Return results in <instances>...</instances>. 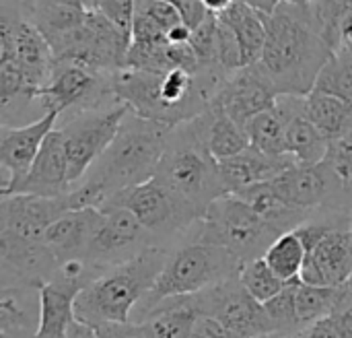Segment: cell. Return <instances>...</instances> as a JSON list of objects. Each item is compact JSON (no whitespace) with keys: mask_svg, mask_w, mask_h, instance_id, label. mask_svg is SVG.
<instances>
[{"mask_svg":"<svg viewBox=\"0 0 352 338\" xmlns=\"http://www.w3.org/2000/svg\"><path fill=\"white\" fill-rule=\"evenodd\" d=\"M25 2V6H27V14H29V10L33 8V4H35V0H23Z\"/></svg>","mask_w":352,"mask_h":338,"instance_id":"50","label":"cell"},{"mask_svg":"<svg viewBox=\"0 0 352 338\" xmlns=\"http://www.w3.org/2000/svg\"><path fill=\"white\" fill-rule=\"evenodd\" d=\"M105 204L124 207L134 213L142 227L153 235L157 246H161L159 242L175 240L177 235L188 233L200 221L198 213L192 207L179 200L155 178L146 184L134 186L111 196Z\"/></svg>","mask_w":352,"mask_h":338,"instance_id":"10","label":"cell"},{"mask_svg":"<svg viewBox=\"0 0 352 338\" xmlns=\"http://www.w3.org/2000/svg\"><path fill=\"white\" fill-rule=\"evenodd\" d=\"M314 89L352 105V54L346 47L336 52L334 58L322 68Z\"/></svg>","mask_w":352,"mask_h":338,"instance_id":"36","label":"cell"},{"mask_svg":"<svg viewBox=\"0 0 352 338\" xmlns=\"http://www.w3.org/2000/svg\"><path fill=\"white\" fill-rule=\"evenodd\" d=\"M239 281L245 287V291L260 304H268L270 299H274L278 293H283V289L289 285L285 283L262 258H254L248 262H241L239 268Z\"/></svg>","mask_w":352,"mask_h":338,"instance_id":"35","label":"cell"},{"mask_svg":"<svg viewBox=\"0 0 352 338\" xmlns=\"http://www.w3.org/2000/svg\"><path fill=\"white\" fill-rule=\"evenodd\" d=\"M200 316L202 308L196 293L161 302L138 324H142L153 338H192Z\"/></svg>","mask_w":352,"mask_h":338,"instance_id":"25","label":"cell"},{"mask_svg":"<svg viewBox=\"0 0 352 338\" xmlns=\"http://www.w3.org/2000/svg\"><path fill=\"white\" fill-rule=\"evenodd\" d=\"M99 211L103 213V223L85 254L95 268L105 273L107 268L128 262L144 248L157 246L153 235L128 209L105 204Z\"/></svg>","mask_w":352,"mask_h":338,"instance_id":"13","label":"cell"},{"mask_svg":"<svg viewBox=\"0 0 352 338\" xmlns=\"http://www.w3.org/2000/svg\"><path fill=\"white\" fill-rule=\"evenodd\" d=\"M200 308L204 316L219 320L233 337L237 338H264L276 335L274 326L264 310V304L256 302L239 277L221 283L212 289L198 293Z\"/></svg>","mask_w":352,"mask_h":338,"instance_id":"12","label":"cell"},{"mask_svg":"<svg viewBox=\"0 0 352 338\" xmlns=\"http://www.w3.org/2000/svg\"><path fill=\"white\" fill-rule=\"evenodd\" d=\"M155 180L188 207H192L200 221L214 200L227 196L219 161L208 151L202 114L192 122L179 124L171 130L167 151L161 159Z\"/></svg>","mask_w":352,"mask_h":338,"instance_id":"5","label":"cell"},{"mask_svg":"<svg viewBox=\"0 0 352 338\" xmlns=\"http://www.w3.org/2000/svg\"><path fill=\"white\" fill-rule=\"evenodd\" d=\"M276 99L278 95L272 85L266 81L260 68L252 64L229 76V81L214 97V103L221 105L223 112L245 130L248 122L272 109L276 105Z\"/></svg>","mask_w":352,"mask_h":338,"instance_id":"17","label":"cell"},{"mask_svg":"<svg viewBox=\"0 0 352 338\" xmlns=\"http://www.w3.org/2000/svg\"><path fill=\"white\" fill-rule=\"evenodd\" d=\"M352 279V229L336 227L307 250L301 283L314 287H342Z\"/></svg>","mask_w":352,"mask_h":338,"instance_id":"18","label":"cell"},{"mask_svg":"<svg viewBox=\"0 0 352 338\" xmlns=\"http://www.w3.org/2000/svg\"><path fill=\"white\" fill-rule=\"evenodd\" d=\"M283 233L266 223L248 202L227 194L210 204L196 223L194 240L229 250L239 262L262 258Z\"/></svg>","mask_w":352,"mask_h":338,"instance_id":"7","label":"cell"},{"mask_svg":"<svg viewBox=\"0 0 352 338\" xmlns=\"http://www.w3.org/2000/svg\"><path fill=\"white\" fill-rule=\"evenodd\" d=\"M192 338H237L233 337L219 320L210 318V316H200L194 328V337Z\"/></svg>","mask_w":352,"mask_h":338,"instance_id":"42","label":"cell"},{"mask_svg":"<svg viewBox=\"0 0 352 338\" xmlns=\"http://www.w3.org/2000/svg\"><path fill=\"white\" fill-rule=\"evenodd\" d=\"M301 107H303V97L280 95L272 109L248 122L245 134L250 138V147L270 157H285L287 155V126H289V120Z\"/></svg>","mask_w":352,"mask_h":338,"instance_id":"24","label":"cell"},{"mask_svg":"<svg viewBox=\"0 0 352 338\" xmlns=\"http://www.w3.org/2000/svg\"><path fill=\"white\" fill-rule=\"evenodd\" d=\"M101 0H87V10H97Z\"/></svg>","mask_w":352,"mask_h":338,"instance_id":"48","label":"cell"},{"mask_svg":"<svg viewBox=\"0 0 352 338\" xmlns=\"http://www.w3.org/2000/svg\"><path fill=\"white\" fill-rule=\"evenodd\" d=\"M338 293H340V287H314V285L299 283L297 285V316H299L301 330L328 318L336 306Z\"/></svg>","mask_w":352,"mask_h":338,"instance_id":"34","label":"cell"},{"mask_svg":"<svg viewBox=\"0 0 352 338\" xmlns=\"http://www.w3.org/2000/svg\"><path fill=\"white\" fill-rule=\"evenodd\" d=\"M169 258L163 246H148L124 264L107 268L76 297V320L91 326L130 324L136 306L157 283Z\"/></svg>","mask_w":352,"mask_h":338,"instance_id":"4","label":"cell"},{"mask_svg":"<svg viewBox=\"0 0 352 338\" xmlns=\"http://www.w3.org/2000/svg\"><path fill=\"white\" fill-rule=\"evenodd\" d=\"M60 268V260L45 242L21 240L0 233V287L50 283Z\"/></svg>","mask_w":352,"mask_h":338,"instance_id":"15","label":"cell"},{"mask_svg":"<svg viewBox=\"0 0 352 338\" xmlns=\"http://www.w3.org/2000/svg\"><path fill=\"white\" fill-rule=\"evenodd\" d=\"M239 268L241 262L229 250L190 240L177 250L169 252L163 273L146 297L136 306L132 322H142V318L165 299L196 295L227 283L239 277Z\"/></svg>","mask_w":352,"mask_h":338,"instance_id":"6","label":"cell"},{"mask_svg":"<svg viewBox=\"0 0 352 338\" xmlns=\"http://www.w3.org/2000/svg\"><path fill=\"white\" fill-rule=\"evenodd\" d=\"M62 4V6H76V8H87V0H35V4ZM33 4V6H35Z\"/></svg>","mask_w":352,"mask_h":338,"instance_id":"47","label":"cell"},{"mask_svg":"<svg viewBox=\"0 0 352 338\" xmlns=\"http://www.w3.org/2000/svg\"><path fill=\"white\" fill-rule=\"evenodd\" d=\"M328 149V138L305 118L301 107L287 126V155H291L297 165H318L326 159Z\"/></svg>","mask_w":352,"mask_h":338,"instance_id":"31","label":"cell"},{"mask_svg":"<svg viewBox=\"0 0 352 338\" xmlns=\"http://www.w3.org/2000/svg\"><path fill=\"white\" fill-rule=\"evenodd\" d=\"M287 2H291V4H297V6H305V4H309L311 0H287Z\"/></svg>","mask_w":352,"mask_h":338,"instance_id":"49","label":"cell"},{"mask_svg":"<svg viewBox=\"0 0 352 338\" xmlns=\"http://www.w3.org/2000/svg\"><path fill=\"white\" fill-rule=\"evenodd\" d=\"M60 114L50 112L25 126H0V194L8 196L27 178L45 138L58 126Z\"/></svg>","mask_w":352,"mask_h":338,"instance_id":"14","label":"cell"},{"mask_svg":"<svg viewBox=\"0 0 352 338\" xmlns=\"http://www.w3.org/2000/svg\"><path fill=\"white\" fill-rule=\"evenodd\" d=\"M334 54L309 4L283 2L272 14H266V45L256 66L278 97H305L314 91L322 68Z\"/></svg>","mask_w":352,"mask_h":338,"instance_id":"2","label":"cell"},{"mask_svg":"<svg viewBox=\"0 0 352 338\" xmlns=\"http://www.w3.org/2000/svg\"><path fill=\"white\" fill-rule=\"evenodd\" d=\"M68 211H72L68 194L60 198H41L31 194L2 196L0 233L31 242H43L50 225H54Z\"/></svg>","mask_w":352,"mask_h":338,"instance_id":"16","label":"cell"},{"mask_svg":"<svg viewBox=\"0 0 352 338\" xmlns=\"http://www.w3.org/2000/svg\"><path fill=\"white\" fill-rule=\"evenodd\" d=\"M132 35L120 29L99 10H89L82 25L52 41L56 62H72L82 68L116 74L126 68Z\"/></svg>","mask_w":352,"mask_h":338,"instance_id":"8","label":"cell"},{"mask_svg":"<svg viewBox=\"0 0 352 338\" xmlns=\"http://www.w3.org/2000/svg\"><path fill=\"white\" fill-rule=\"evenodd\" d=\"M167 2H171L179 12H182V19H184V23L194 31L196 27H200L208 17H210V12L204 8V4H202V0H167Z\"/></svg>","mask_w":352,"mask_h":338,"instance_id":"40","label":"cell"},{"mask_svg":"<svg viewBox=\"0 0 352 338\" xmlns=\"http://www.w3.org/2000/svg\"><path fill=\"white\" fill-rule=\"evenodd\" d=\"M72 190L68 182V159L64 134L56 126L45 138L27 178L12 190V194H31L41 198H60ZM8 194V196H12Z\"/></svg>","mask_w":352,"mask_h":338,"instance_id":"19","label":"cell"},{"mask_svg":"<svg viewBox=\"0 0 352 338\" xmlns=\"http://www.w3.org/2000/svg\"><path fill=\"white\" fill-rule=\"evenodd\" d=\"M349 283H352V279H351V281H349Z\"/></svg>","mask_w":352,"mask_h":338,"instance_id":"54","label":"cell"},{"mask_svg":"<svg viewBox=\"0 0 352 338\" xmlns=\"http://www.w3.org/2000/svg\"><path fill=\"white\" fill-rule=\"evenodd\" d=\"M243 2L250 4L252 8L264 12V14H272V12H274L283 2H287V0H243Z\"/></svg>","mask_w":352,"mask_h":338,"instance_id":"45","label":"cell"},{"mask_svg":"<svg viewBox=\"0 0 352 338\" xmlns=\"http://www.w3.org/2000/svg\"><path fill=\"white\" fill-rule=\"evenodd\" d=\"M229 76L221 68L204 66L196 72L186 68L167 72L124 68L113 74L111 85L116 99L128 105L134 116L175 128L204 114Z\"/></svg>","mask_w":352,"mask_h":338,"instance_id":"3","label":"cell"},{"mask_svg":"<svg viewBox=\"0 0 352 338\" xmlns=\"http://www.w3.org/2000/svg\"><path fill=\"white\" fill-rule=\"evenodd\" d=\"M101 223L103 213L99 209L68 211L54 225H50L43 242L56 254L60 264L70 258H85Z\"/></svg>","mask_w":352,"mask_h":338,"instance_id":"21","label":"cell"},{"mask_svg":"<svg viewBox=\"0 0 352 338\" xmlns=\"http://www.w3.org/2000/svg\"><path fill=\"white\" fill-rule=\"evenodd\" d=\"M351 229H352V215H351Z\"/></svg>","mask_w":352,"mask_h":338,"instance_id":"53","label":"cell"},{"mask_svg":"<svg viewBox=\"0 0 352 338\" xmlns=\"http://www.w3.org/2000/svg\"><path fill=\"white\" fill-rule=\"evenodd\" d=\"M82 287L64 281H50L41 287V320L35 338H68V330L76 320L74 302Z\"/></svg>","mask_w":352,"mask_h":338,"instance_id":"26","label":"cell"},{"mask_svg":"<svg viewBox=\"0 0 352 338\" xmlns=\"http://www.w3.org/2000/svg\"><path fill=\"white\" fill-rule=\"evenodd\" d=\"M328 184L330 198L324 213L352 215V130L340 140L330 142L328 155L322 161Z\"/></svg>","mask_w":352,"mask_h":338,"instance_id":"27","label":"cell"},{"mask_svg":"<svg viewBox=\"0 0 352 338\" xmlns=\"http://www.w3.org/2000/svg\"><path fill=\"white\" fill-rule=\"evenodd\" d=\"M171 130V126L130 112L109 149L95 161L82 182L68 192L72 211L101 209L111 196L151 182L167 151Z\"/></svg>","mask_w":352,"mask_h":338,"instance_id":"1","label":"cell"},{"mask_svg":"<svg viewBox=\"0 0 352 338\" xmlns=\"http://www.w3.org/2000/svg\"><path fill=\"white\" fill-rule=\"evenodd\" d=\"M235 0H202V4H204V8L210 12V14H223L231 4H233Z\"/></svg>","mask_w":352,"mask_h":338,"instance_id":"46","label":"cell"},{"mask_svg":"<svg viewBox=\"0 0 352 338\" xmlns=\"http://www.w3.org/2000/svg\"><path fill=\"white\" fill-rule=\"evenodd\" d=\"M202 118L206 124L208 151L217 161H227V159L250 149V138H248L245 130L237 122H233L223 112V107L217 105L214 101L202 114Z\"/></svg>","mask_w":352,"mask_h":338,"instance_id":"30","label":"cell"},{"mask_svg":"<svg viewBox=\"0 0 352 338\" xmlns=\"http://www.w3.org/2000/svg\"><path fill=\"white\" fill-rule=\"evenodd\" d=\"M128 114V105L116 103L103 109L78 114L74 118L64 120L62 126H58L64 134L68 182L72 188L78 182H82V178L95 165V161L109 149Z\"/></svg>","mask_w":352,"mask_h":338,"instance_id":"11","label":"cell"},{"mask_svg":"<svg viewBox=\"0 0 352 338\" xmlns=\"http://www.w3.org/2000/svg\"><path fill=\"white\" fill-rule=\"evenodd\" d=\"M41 320V287H0V337L35 338Z\"/></svg>","mask_w":352,"mask_h":338,"instance_id":"23","label":"cell"},{"mask_svg":"<svg viewBox=\"0 0 352 338\" xmlns=\"http://www.w3.org/2000/svg\"><path fill=\"white\" fill-rule=\"evenodd\" d=\"M293 338H344L342 332L338 330V326L334 324L332 318H324L311 326H307L305 330H301L299 335H295Z\"/></svg>","mask_w":352,"mask_h":338,"instance_id":"43","label":"cell"},{"mask_svg":"<svg viewBox=\"0 0 352 338\" xmlns=\"http://www.w3.org/2000/svg\"><path fill=\"white\" fill-rule=\"evenodd\" d=\"M219 19L233 31L241 47L243 66L256 64L266 45V14L243 0H235L223 14H219Z\"/></svg>","mask_w":352,"mask_h":338,"instance_id":"28","label":"cell"},{"mask_svg":"<svg viewBox=\"0 0 352 338\" xmlns=\"http://www.w3.org/2000/svg\"><path fill=\"white\" fill-rule=\"evenodd\" d=\"M68 338H101V335L95 326L80 322V320H74L70 330H68Z\"/></svg>","mask_w":352,"mask_h":338,"instance_id":"44","label":"cell"},{"mask_svg":"<svg viewBox=\"0 0 352 338\" xmlns=\"http://www.w3.org/2000/svg\"><path fill=\"white\" fill-rule=\"evenodd\" d=\"M264 338H289V337H283V335H268V337Z\"/></svg>","mask_w":352,"mask_h":338,"instance_id":"51","label":"cell"},{"mask_svg":"<svg viewBox=\"0 0 352 338\" xmlns=\"http://www.w3.org/2000/svg\"><path fill=\"white\" fill-rule=\"evenodd\" d=\"M301 281L289 283L283 289V293H278L274 299L264 304V310H266L276 335L293 338L295 335L301 332L299 316H297V285Z\"/></svg>","mask_w":352,"mask_h":338,"instance_id":"37","label":"cell"},{"mask_svg":"<svg viewBox=\"0 0 352 338\" xmlns=\"http://www.w3.org/2000/svg\"><path fill=\"white\" fill-rule=\"evenodd\" d=\"M346 50H349V52H351V54H352V45H349V47H346Z\"/></svg>","mask_w":352,"mask_h":338,"instance_id":"52","label":"cell"},{"mask_svg":"<svg viewBox=\"0 0 352 338\" xmlns=\"http://www.w3.org/2000/svg\"><path fill=\"white\" fill-rule=\"evenodd\" d=\"M87 8H76V6H62V4H35L27 19L45 35V39L52 43L58 37L66 35L68 31L76 29L82 25L87 19Z\"/></svg>","mask_w":352,"mask_h":338,"instance_id":"33","label":"cell"},{"mask_svg":"<svg viewBox=\"0 0 352 338\" xmlns=\"http://www.w3.org/2000/svg\"><path fill=\"white\" fill-rule=\"evenodd\" d=\"M305 118L328 138V142L340 140L352 130V105L320 91H311L303 97Z\"/></svg>","mask_w":352,"mask_h":338,"instance_id":"29","label":"cell"},{"mask_svg":"<svg viewBox=\"0 0 352 338\" xmlns=\"http://www.w3.org/2000/svg\"><path fill=\"white\" fill-rule=\"evenodd\" d=\"M99 330L101 338H153L148 335V330L138 324V322H130V324H109V326H95Z\"/></svg>","mask_w":352,"mask_h":338,"instance_id":"41","label":"cell"},{"mask_svg":"<svg viewBox=\"0 0 352 338\" xmlns=\"http://www.w3.org/2000/svg\"><path fill=\"white\" fill-rule=\"evenodd\" d=\"M328 318L334 320V324L338 326L342 337L352 338V283H346L340 287L336 306Z\"/></svg>","mask_w":352,"mask_h":338,"instance_id":"39","label":"cell"},{"mask_svg":"<svg viewBox=\"0 0 352 338\" xmlns=\"http://www.w3.org/2000/svg\"><path fill=\"white\" fill-rule=\"evenodd\" d=\"M113 74L95 72L72 62H56L45 89L39 93V103L45 114L56 112L68 120L85 112L103 109L120 103L113 95Z\"/></svg>","mask_w":352,"mask_h":338,"instance_id":"9","label":"cell"},{"mask_svg":"<svg viewBox=\"0 0 352 338\" xmlns=\"http://www.w3.org/2000/svg\"><path fill=\"white\" fill-rule=\"evenodd\" d=\"M99 12H103L109 21H113L120 29L132 35L134 14H136V0H101Z\"/></svg>","mask_w":352,"mask_h":338,"instance_id":"38","label":"cell"},{"mask_svg":"<svg viewBox=\"0 0 352 338\" xmlns=\"http://www.w3.org/2000/svg\"><path fill=\"white\" fill-rule=\"evenodd\" d=\"M307 250L301 242V237L295 231L283 233L264 254L266 264L285 281L295 283L301 281V273L305 266Z\"/></svg>","mask_w":352,"mask_h":338,"instance_id":"32","label":"cell"},{"mask_svg":"<svg viewBox=\"0 0 352 338\" xmlns=\"http://www.w3.org/2000/svg\"><path fill=\"white\" fill-rule=\"evenodd\" d=\"M297 165L291 155L270 157L256 149H248L227 161H219V171L227 194H237L258 184L272 182L289 167Z\"/></svg>","mask_w":352,"mask_h":338,"instance_id":"22","label":"cell"},{"mask_svg":"<svg viewBox=\"0 0 352 338\" xmlns=\"http://www.w3.org/2000/svg\"><path fill=\"white\" fill-rule=\"evenodd\" d=\"M270 184L289 207L311 215L324 213L330 198V184L322 163L293 165Z\"/></svg>","mask_w":352,"mask_h":338,"instance_id":"20","label":"cell"}]
</instances>
